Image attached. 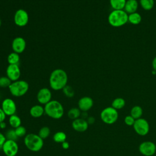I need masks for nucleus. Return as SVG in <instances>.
Masks as SVG:
<instances>
[{
    "mask_svg": "<svg viewBox=\"0 0 156 156\" xmlns=\"http://www.w3.org/2000/svg\"><path fill=\"white\" fill-rule=\"evenodd\" d=\"M126 104L125 100L122 98H115L112 103V107L116 110H120Z\"/></svg>",
    "mask_w": 156,
    "mask_h": 156,
    "instance_id": "nucleus-26",
    "label": "nucleus"
},
{
    "mask_svg": "<svg viewBox=\"0 0 156 156\" xmlns=\"http://www.w3.org/2000/svg\"><path fill=\"white\" fill-rule=\"evenodd\" d=\"M155 154H156V153H155ZM155 156H156V154H155Z\"/></svg>",
    "mask_w": 156,
    "mask_h": 156,
    "instance_id": "nucleus-42",
    "label": "nucleus"
},
{
    "mask_svg": "<svg viewBox=\"0 0 156 156\" xmlns=\"http://www.w3.org/2000/svg\"><path fill=\"white\" fill-rule=\"evenodd\" d=\"M7 127V123L5 121L0 122V129H4Z\"/></svg>",
    "mask_w": 156,
    "mask_h": 156,
    "instance_id": "nucleus-39",
    "label": "nucleus"
},
{
    "mask_svg": "<svg viewBox=\"0 0 156 156\" xmlns=\"http://www.w3.org/2000/svg\"><path fill=\"white\" fill-rule=\"evenodd\" d=\"M29 88V83L24 80L12 82L9 87L10 94L15 97H21L26 94Z\"/></svg>",
    "mask_w": 156,
    "mask_h": 156,
    "instance_id": "nucleus-5",
    "label": "nucleus"
},
{
    "mask_svg": "<svg viewBox=\"0 0 156 156\" xmlns=\"http://www.w3.org/2000/svg\"><path fill=\"white\" fill-rule=\"evenodd\" d=\"M1 25H2V21H1V19L0 18V27H1Z\"/></svg>",
    "mask_w": 156,
    "mask_h": 156,
    "instance_id": "nucleus-41",
    "label": "nucleus"
},
{
    "mask_svg": "<svg viewBox=\"0 0 156 156\" xmlns=\"http://www.w3.org/2000/svg\"><path fill=\"white\" fill-rule=\"evenodd\" d=\"M130 115L135 119H139L143 115V109L139 105H135L130 110Z\"/></svg>",
    "mask_w": 156,
    "mask_h": 156,
    "instance_id": "nucleus-24",
    "label": "nucleus"
},
{
    "mask_svg": "<svg viewBox=\"0 0 156 156\" xmlns=\"http://www.w3.org/2000/svg\"><path fill=\"white\" fill-rule=\"evenodd\" d=\"M155 146H156V143H155Z\"/></svg>",
    "mask_w": 156,
    "mask_h": 156,
    "instance_id": "nucleus-43",
    "label": "nucleus"
},
{
    "mask_svg": "<svg viewBox=\"0 0 156 156\" xmlns=\"http://www.w3.org/2000/svg\"><path fill=\"white\" fill-rule=\"evenodd\" d=\"M138 149L144 156H152L156 153L155 143L151 141H144L139 145Z\"/></svg>",
    "mask_w": 156,
    "mask_h": 156,
    "instance_id": "nucleus-10",
    "label": "nucleus"
},
{
    "mask_svg": "<svg viewBox=\"0 0 156 156\" xmlns=\"http://www.w3.org/2000/svg\"><path fill=\"white\" fill-rule=\"evenodd\" d=\"M26 48V41L21 37H15L12 42V48L13 52L21 54L24 52Z\"/></svg>",
    "mask_w": 156,
    "mask_h": 156,
    "instance_id": "nucleus-14",
    "label": "nucleus"
},
{
    "mask_svg": "<svg viewBox=\"0 0 156 156\" xmlns=\"http://www.w3.org/2000/svg\"><path fill=\"white\" fill-rule=\"evenodd\" d=\"M68 80V75L65 70L60 68L55 69L50 74L49 78V86L53 90H61L67 85Z\"/></svg>",
    "mask_w": 156,
    "mask_h": 156,
    "instance_id": "nucleus-1",
    "label": "nucleus"
},
{
    "mask_svg": "<svg viewBox=\"0 0 156 156\" xmlns=\"http://www.w3.org/2000/svg\"><path fill=\"white\" fill-rule=\"evenodd\" d=\"M135 120L136 119L135 118H133L130 115H127V116H125L124 121V123L127 126H133Z\"/></svg>",
    "mask_w": 156,
    "mask_h": 156,
    "instance_id": "nucleus-33",
    "label": "nucleus"
},
{
    "mask_svg": "<svg viewBox=\"0 0 156 156\" xmlns=\"http://www.w3.org/2000/svg\"><path fill=\"white\" fill-rule=\"evenodd\" d=\"M62 90H63V94L68 98H73L74 96V91L73 88L69 85H66L63 88Z\"/></svg>",
    "mask_w": 156,
    "mask_h": 156,
    "instance_id": "nucleus-32",
    "label": "nucleus"
},
{
    "mask_svg": "<svg viewBox=\"0 0 156 156\" xmlns=\"http://www.w3.org/2000/svg\"><path fill=\"white\" fill-rule=\"evenodd\" d=\"M2 109L7 116H12L16 114V105L15 102L11 98L4 99L1 104Z\"/></svg>",
    "mask_w": 156,
    "mask_h": 156,
    "instance_id": "nucleus-11",
    "label": "nucleus"
},
{
    "mask_svg": "<svg viewBox=\"0 0 156 156\" xmlns=\"http://www.w3.org/2000/svg\"><path fill=\"white\" fill-rule=\"evenodd\" d=\"M15 133L18 138L24 137L27 135V130L25 127L21 125L20 126L18 127L17 128L15 129Z\"/></svg>",
    "mask_w": 156,
    "mask_h": 156,
    "instance_id": "nucleus-30",
    "label": "nucleus"
},
{
    "mask_svg": "<svg viewBox=\"0 0 156 156\" xmlns=\"http://www.w3.org/2000/svg\"><path fill=\"white\" fill-rule=\"evenodd\" d=\"M11 80L7 76L0 77V87L1 88H9L12 83Z\"/></svg>",
    "mask_w": 156,
    "mask_h": 156,
    "instance_id": "nucleus-29",
    "label": "nucleus"
},
{
    "mask_svg": "<svg viewBox=\"0 0 156 156\" xmlns=\"http://www.w3.org/2000/svg\"><path fill=\"white\" fill-rule=\"evenodd\" d=\"M6 140L7 138L5 137V135L2 133L0 132V149H2V147Z\"/></svg>",
    "mask_w": 156,
    "mask_h": 156,
    "instance_id": "nucleus-34",
    "label": "nucleus"
},
{
    "mask_svg": "<svg viewBox=\"0 0 156 156\" xmlns=\"http://www.w3.org/2000/svg\"><path fill=\"white\" fill-rule=\"evenodd\" d=\"M152 68H153V70L156 71V57H155L152 60Z\"/></svg>",
    "mask_w": 156,
    "mask_h": 156,
    "instance_id": "nucleus-38",
    "label": "nucleus"
},
{
    "mask_svg": "<svg viewBox=\"0 0 156 156\" xmlns=\"http://www.w3.org/2000/svg\"><path fill=\"white\" fill-rule=\"evenodd\" d=\"M5 135L7 140H14V141H16L19 138L17 136L14 129L8 130Z\"/></svg>",
    "mask_w": 156,
    "mask_h": 156,
    "instance_id": "nucleus-31",
    "label": "nucleus"
},
{
    "mask_svg": "<svg viewBox=\"0 0 156 156\" xmlns=\"http://www.w3.org/2000/svg\"><path fill=\"white\" fill-rule=\"evenodd\" d=\"M6 116L7 115H5L2 108L0 107V122L4 121L6 118Z\"/></svg>",
    "mask_w": 156,
    "mask_h": 156,
    "instance_id": "nucleus-35",
    "label": "nucleus"
},
{
    "mask_svg": "<svg viewBox=\"0 0 156 156\" xmlns=\"http://www.w3.org/2000/svg\"><path fill=\"white\" fill-rule=\"evenodd\" d=\"M25 146L32 152H38L43 147V140L35 133H28L24 138Z\"/></svg>",
    "mask_w": 156,
    "mask_h": 156,
    "instance_id": "nucleus-4",
    "label": "nucleus"
},
{
    "mask_svg": "<svg viewBox=\"0 0 156 156\" xmlns=\"http://www.w3.org/2000/svg\"><path fill=\"white\" fill-rule=\"evenodd\" d=\"M29 14L24 9H20L17 10L14 15V23L19 27H24L29 22Z\"/></svg>",
    "mask_w": 156,
    "mask_h": 156,
    "instance_id": "nucleus-9",
    "label": "nucleus"
},
{
    "mask_svg": "<svg viewBox=\"0 0 156 156\" xmlns=\"http://www.w3.org/2000/svg\"><path fill=\"white\" fill-rule=\"evenodd\" d=\"M7 59L9 65H18L20 60V57L19 54L13 51L9 54Z\"/></svg>",
    "mask_w": 156,
    "mask_h": 156,
    "instance_id": "nucleus-23",
    "label": "nucleus"
},
{
    "mask_svg": "<svg viewBox=\"0 0 156 156\" xmlns=\"http://www.w3.org/2000/svg\"><path fill=\"white\" fill-rule=\"evenodd\" d=\"M87 121L88 124H92L94 122L95 119L93 116H88V118L87 119Z\"/></svg>",
    "mask_w": 156,
    "mask_h": 156,
    "instance_id": "nucleus-36",
    "label": "nucleus"
},
{
    "mask_svg": "<svg viewBox=\"0 0 156 156\" xmlns=\"http://www.w3.org/2000/svg\"><path fill=\"white\" fill-rule=\"evenodd\" d=\"M54 141L57 143H62L66 140V134L64 132L58 131L55 133L52 136Z\"/></svg>",
    "mask_w": 156,
    "mask_h": 156,
    "instance_id": "nucleus-25",
    "label": "nucleus"
},
{
    "mask_svg": "<svg viewBox=\"0 0 156 156\" xmlns=\"http://www.w3.org/2000/svg\"><path fill=\"white\" fill-rule=\"evenodd\" d=\"M127 0H110V4L113 10H124Z\"/></svg>",
    "mask_w": 156,
    "mask_h": 156,
    "instance_id": "nucleus-22",
    "label": "nucleus"
},
{
    "mask_svg": "<svg viewBox=\"0 0 156 156\" xmlns=\"http://www.w3.org/2000/svg\"><path fill=\"white\" fill-rule=\"evenodd\" d=\"M133 127L135 132L141 136L146 135L149 133L150 129L148 121L142 118L135 120L133 125Z\"/></svg>",
    "mask_w": 156,
    "mask_h": 156,
    "instance_id": "nucleus-7",
    "label": "nucleus"
},
{
    "mask_svg": "<svg viewBox=\"0 0 156 156\" xmlns=\"http://www.w3.org/2000/svg\"><path fill=\"white\" fill-rule=\"evenodd\" d=\"M100 117L103 122L107 124H113L118 119V110L111 107L104 108L100 114Z\"/></svg>",
    "mask_w": 156,
    "mask_h": 156,
    "instance_id": "nucleus-6",
    "label": "nucleus"
},
{
    "mask_svg": "<svg viewBox=\"0 0 156 156\" xmlns=\"http://www.w3.org/2000/svg\"><path fill=\"white\" fill-rule=\"evenodd\" d=\"M93 100L89 96H83L79 99L77 105L81 112H88L93 106Z\"/></svg>",
    "mask_w": 156,
    "mask_h": 156,
    "instance_id": "nucleus-15",
    "label": "nucleus"
},
{
    "mask_svg": "<svg viewBox=\"0 0 156 156\" xmlns=\"http://www.w3.org/2000/svg\"><path fill=\"white\" fill-rule=\"evenodd\" d=\"M138 7V2L136 0H127L124 10L127 13L130 14L136 12Z\"/></svg>",
    "mask_w": 156,
    "mask_h": 156,
    "instance_id": "nucleus-18",
    "label": "nucleus"
},
{
    "mask_svg": "<svg viewBox=\"0 0 156 156\" xmlns=\"http://www.w3.org/2000/svg\"><path fill=\"white\" fill-rule=\"evenodd\" d=\"M108 22L115 27L122 26L128 22V14L124 10H113L108 15Z\"/></svg>",
    "mask_w": 156,
    "mask_h": 156,
    "instance_id": "nucleus-3",
    "label": "nucleus"
},
{
    "mask_svg": "<svg viewBox=\"0 0 156 156\" xmlns=\"http://www.w3.org/2000/svg\"><path fill=\"white\" fill-rule=\"evenodd\" d=\"M72 127L73 129L78 132H84L88 128V123L87 119H85L82 118H79L76 119H74L72 122Z\"/></svg>",
    "mask_w": 156,
    "mask_h": 156,
    "instance_id": "nucleus-16",
    "label": "nucleus"
},
{
    "mask_svg": "<svg viewBox=\"0 0 156 156\" xmlns=\"http://www.w3.org/2000/svg\"><path fill=\"white\" fill-rule=\"evenodd\" d=\"M152 73L153 74H156V71H154V70H153V71H152Z\"/></svg>",
    "mask_w": 156,
    "mask_h": 156,
    "instance_id": "nucleus-40",
    "label": "nucleus"
},
{
    "mask_svg": "<svg viewBox=\"0 0 156 156\" xmlns=\"http://www.w3.org/2000/svg\"><path fill=\"white\" fill-rule=\"evenodd\" d=\"M81 113L82 112L78 107H73L68 110L67 115L69 119L73 121L79 118H80Z\"/></svg>",
    "mask_w": 156,
    "mask_h": 156,
    "instance_id": "nucleus-21",
    "label": "nucleus"
},
{
    "mask_svg": "<svg viewBox=\"0 0 156 156\" xmlns=\"http://www.w3.org/2000/svg\"><path fill=\"white\" fill-rule=\"evenodd\" d=\"M140 4L145 10H151L154 5V0H140Z\"/></svg>",
    "mask_w": 156,
    "mask_h": 156,
    "instance_id": "nucleus-27",
    "label": "nucleus"
},
{
    "mask_svg": "<svg viewBox=\"0 0 156 156\" xmlns=\"http://www.w3.org/2000/svg\"><path fill=\"white\" fill-rule=\"evenodd\" d=\"M51 91L48 88L40 89L37 94V99L40 104L46 105L52 99Z\"/></svg>",
    "mask_w": 156,
    "mask_h": 156,
    "instance_id": "nucleus-12",
    "label": "nucleus"
},
{
    "mask_svg": "<svg viewBox=\"0 0 156 156\" xmlns=\"http://www.w3.org/2000/svg\"><path fill=\"white\" fill-rule=\"evenodd\" d=\"M44 113V108L41 104L34 105L29 110L30 115L34 118H40Z\"/></svg>",
    "mask_w": 156,
    "mask_h": 156,
    "instance_id": "nucleus-17",
    "label": "nucleus"
},
{
    "mask_svg": "<svg viewBox=\"0 0 156 156\" xmlns=\"http://www.w3.org/2000/svg\"><path fill=\"white\" fill-rule=\"evenodd\" d=\"M1 149L6 156H16L18 152L19 146L16 141L7 140Z\"/></svg>",
    "mask_w": 156,
    "mask_h": 156,
    "instance_id": "nucleus-8",
    "label": "nucleus"
},
{
    "mask_svg": "<svg viewBox=\"0 0 156 156\" xmlns=\"http://www.w3.org/2000/svg\"><path fill=\"white\" fill-rule=\"evenodd\" d=\"M62 147L64 149H68L69 147V144L67 141H64L62 143Z\"/></svg>",
    "mask_w": 156,
    "mask_h": 156,
    "instance_id": "nucleus-37",
    "label": "nucleus"
},
{
    "mask_svg": "<svg viewBox=\"0 0 156 156\" xmlns=\"http://www.w3.org/2000/svg\"><path fill=\"white\" fill-rule=\"evenodd\" d=\"M51 133V130L47 126H43L38 131V135L43 139L44 140L47 138Z\"/></svg>",
    "mask_w": 156,
    "mask_h": 156,
    "instance_id": "nucleus-28",
    "label": "nucleus"
},
{
    "mask_svg": "<svg viewBox=\"0 0 156 156\" xmlns=\"http://www.w3.org/2000/svg\"><path fill=\"white\" fill-rule=\"evenodd\" d=\"M9 123L12 129H15L21 125V119L19 116L15 114L9 116Z\"/></svg>",
    "mask_w": 156,
    "mask_h": 156,
    "instance_id": "nucleus-19",
    "label": "nucleus"
},
{
    "mask_svg": "<svg viewBox=\"0 0 156 156\" xmlns=\"http://www.w3.org/2000/svg\"><path fill=\"white\" fill-rule=\"evenodd\" d=\"M45 114L54 119H58L62 118L64 115V108L62 104L57 100H51L44 105Z\"/></svg>",
    "mask_w": 156,
    "mask_h": 156,
    "instance_id": "nucleus-2",
    "label": "nucleus"
},
{
    "mask_svg": "<svg viewBox=\"0 0 156 156\" xmlns=\"http://www.w3.org/2000/svg\"><path fill=\"white\" fill-rule=\"evenodd\" d=\"M21 76V70L18 65H9L6 69V76L12 82L19 80Z\"/></svg>",
    "mask_w": 156,
    "mask_h": 156,
    "instance_id": "nucleus-13",
    "label": "nucleus"
},
{
    "mask_svg": "<svg viewBox=\"0 0 156 156\" xmlns=\"http://www.w3.org/2000/svg\"><path fill=\"white\" fill-rule=\"evenodd\" d=\"M141 20L142 18L141 15L137 12H134L128 15V21L133 25L139 24L141 23Z\"/></svg>",
    "mask_w": 156,
    "mask_h": 156,
    "instance_id": "nucleus-20",
    "label": "nucleus"
}]
</instances>
